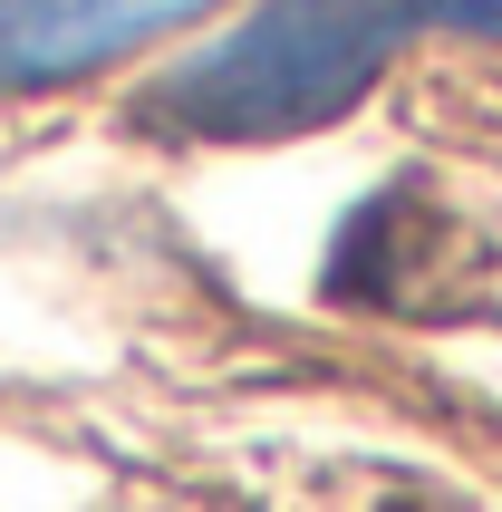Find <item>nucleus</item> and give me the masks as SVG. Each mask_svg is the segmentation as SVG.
I'll use <instances>...</instances> for the list:
<instances>
[{"mask_svg": "<svg viewBox=\"0 0 502 512\" xmlns=\"http://www.w3.org/2000/svg\"><path fill=\"white\" fill-rule=\"evenodd\" d=\"M435 29H502V0H271L232 39L184 58L145 126L184 145H271L309 136L338 107H358L396 58Z\"/></svg>", "mask_w": 502, "mask_h": 512, "instance_id": "1", "label": "nucleus"}, {"mask_svg": "<svg viewBox=\"0 0 502 512\" xmlns=\"http://www.w3.org/2000/svg\"><path fill=\"white\" fill-rule=\"evenodd\" d=\"M223 0H0V87H78L97 68H126L136 49L213 20Z\"/></svg>", "mask_w": 502, "mask_h": 512, "instance_id": "2", "label": "nucleus"}]
</instances>
